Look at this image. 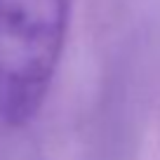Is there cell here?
<instances>
[{"instance_id": "obj_1", "label": "cell", "mask_w": 160, "mask_h": 160, "mask_svg": "<svg viewBox=\"0 0 160 160\" xmlns=\"http://www.w3.org/2000/svg\"><path fill=\"white\" fill-rule=\"evenodd\" d=\"M71 0H0V118L26 125L50 92Z\"/></svg>"}]
</instances>
